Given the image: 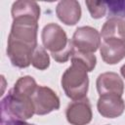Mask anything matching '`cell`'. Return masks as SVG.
I'll return each instance as SVG.
<instances>
[{
	"instance_id": "6da1fadb",
	"label": "cell",
	"mask_w": 125,
	"mask_h": 125,
	"mask_svg": "<svg viewBox=\"0 0 125 125\" xmlns=\"http://www.w3.org/2000/svg\"><path fill=\"white\" fill-rule=\"evenodd\" d=\"M38 20L33 17L13 19L8 37L7 55L11 62L18 67H27L31 63L32 54L37 47Z\"/></svg>"
},
{
	"instance_id": "7a4b0ae2",
	"label": "cell",
	"mask_w": 125,
	"mask_h": 125,
	"mask_svg": "<svg viewBox=\"0 0 125 125\" xmlns=\"http://www.w3.org/2000/svg\"><path fill=\"white\" fill-rule=\"evenodd\" d=\"M41 37L44 47L51 52L52 57L58 62H65L72 57L75 47L59 24L51 22L45 25Z\"/></svg>"
},
{
	"instance_id": "3957f363",
	"label": "cell",
	"mask_w": 125,
	"mask_h": 125,
	"mask_svg": "<svg viewBox=\"0 0 125 125\" xmlns=\"http://www.w3.org/2000/svg\"><path fill=\"white\" fill-rule=\"evenodd\" d=\"M35 113L31 96L11 89L1 101V121L26 120Z\"/></svg>"
},
{
	"instance_id": "277c9868",
	"label": "cell",
	"mask_w": 125,
	"mask_h": 125,
	"mask_svg": "<svg viewBox=\"0 0 125 125\" xmlns=\"http://www.w3.org/2000/svg\"><path fill=\"white\" fill-rule=\"evenodd\" d=\"M88 69L80 62L71 59V65L62 76V87L66 96L74 101L85 98L88 86Z\"/></svg>"
},
{
	"instance_id": "5b68a950",
	"label": "cell",
	"mask_w": 125,
	"mask_h": 125,
	"mask_svg": "<svg viewBox=\"0 0 125 125\" xmlns=\"http://www.w3.org/2000/svg\"><path fill=\"white\" fill-rule=\"evenodd\" d=\"M31 99L35 113L38 115H44L60 108L59 97L52 89L46 86H37Z\"/></svg>"
},
{
	"instance_id": "8992f818",
	"label": "cell",
	"mask_w": 125,
	"mask_h": 125,
	"mask_svg": "<svg viewBox=\"0 0 125 125\" xmlns=\"http://www.w3.org/2000/svg\"><path fill=\"white\" fill-rule=\"evenodd\" d=\"M71 41L75 50L93 54L101 46V34L94 27L81 26L75 30Z\"/></svg>"
},
{
	"instance_id": "52a82bcc",
	"label": "cell",
	"mask_w": 125,
	"mask_h": 125,
	"mask_svg": "<svg viewBox=\"0 0 125 125\" xmlns=\"http://www.w3.org/2000/svg\"><path fill=\"white\" fill-rule=\"evenodd\" d=\"M66 119L71 125H86L91 122L93 114L89 100L83 98L70 103L65 111Z\"/></svg>"
},
{
	"instance_id": "ba28073f",
	"label": "cell",
	"mask_w": 125,
	"mask_h": 125,
	"mask_svg": "<svg viewBox=\"0 0 125 125\" xmlns=\"http://www.w3.org/2000/svg\"><path fill=\"white\" fill-rule=\"evenodd\" d=\"M97 107L102 116L106 118H115L123 113L125 109V103L119 95L106 94L100 96Z\"/></svg>"
},
{
	"instance_id": "9c48e42d",
	"label": "cell",
	"mask_w": 125,
	"mask_h": 125,
	"mask_svg": "<svg viewBox=\"0 0 125 125\" xmlns=\"http://www.w3.org/2000/svg\"><path fill=\"white\" fill-rule=\"evenodd\" d=\"M100 53L104 62L114 64L125 58V41L119 39H104L100 46Z\"/></svg>"
},
{
	"instance_id": "30bf717a",
	"label": "cell",
	"mask_w": 125,
	"mask_h": 125,
	"mask_svg": "<svg viewBox=\"0 0 125 125\" xmlns=\"http://www.w3.org/2000/svg\"><path fill=\"white\" fill-rule=\"evenodd\" d=\"M97 90L100 96L106 94H115L122 96L124 84L117 73L104 72L99 75L97 79Z\"/></svg>"
},
{
	"instance_id": "8fae6325",
	"label": "cell",
	"mask_w": 125,
	"mask_h": 125,
	"mask_svg": "<svg viewBox=\"0 0 125 125\" xmlns=\"http://www.w3.org/2000/svg\"><path fill=\"white\" fill-rule=\"evenodd\" d=\"M56 14L63 23L74 25L81 18V7L75 0H63L57 5Z\"/></svg>"
},
{
	"instance_id": "7c38bea8",
	"label": "cell",
	"mask_w": 125,
	"mask_h": 125,
	"mask_svg": "<svg viewBox=\"0 0 125 125\" xmlns=\"http://www.w3.org/2000/svg\"><path fill=\"white\" fill-rule=\"evenodd\" d=\"M101 36L104 39H119L125 41V21L117 18H109L102 27Z\"/></svg>"
},
{
	"instance_id": "4fadbf2b",
	"label": "cell",
	"mask_w": 125,
	"mask_h": 125,
	"mask_svg": "<svg viewBox=\"0 0 125 125\" xmlns=\"http://www.w3.org/2000/svg\"><path fill=\"white\" fill-rule=\"evenodd\" d=\"M12 17H33L39 20L40 7L34 1H16L12 6Z\"/></svg>"
},
{
	"instance_id": "5bb4252c",
	"label": "cell",
	"mask_w": 125,
	"mask_h": 125,
	"mask_svg": "<svg viewBox=\"0 0 125 125\" xmlns=\"http://www.w3.org/2000/svg\"><path fill=\"white\" fill-rule=\"evenodd\" d=\"M31 64L40 70L46 69L50 64V58L43 47L37 46L31 57Z\"/></svg>"
},
{
	"instance_id": "9a60e30c",
	"label": "cell",
	"mask_w": 125,
	"mask_h": 125,
	"mask_svg": "<svg viewBox=\"0 0 125 125\" xmlns=\"http://www.w3.org/2000/svg\"><path fill=\"white\" fill-rule=\"evenodd\" d=\"M36 88H37L36 82L31 76H23V77H21L16 82L13 89L20 93L32 96Z\"/></svg>"
},
{
	"instance_id": "2e32d148",
	"label": "cell",
	"mask_w": 125,
	"mask_h": 125,
	"mask_svg": "<svg viewBox=\"0 0 125 125\" xmlns=\"http://www.w3.org/2000/svg\"><path fill=\"white\" fill-rule=\"evenodd\" d=\"M107 14L110 18H117L125 20V0L122 1H108L105 2Z\"/></svg>"
},
{
	"instance_id": "e0dca14e",
	"label": "cell",
	"mask_w": 125,
	"mask_h": 125,
	"mask_svg": "<svg viewBox=\"0 0 125 125\" xmlns=\"http://www.w3.org/2000/svg\"><path fill=\"white\" fill-rule=\"evenodd\" d=\"M71 59L73 60H76L78 62H80L81 63H83L88 71H92L96 65V62H97V59L95 57V55H93L92 53H86V52H81V51H78V50H75Z\"/></svg>"
},
{
	"instance_id": "ac0fdd59",
	"label": "cell",
	"mask_w": 125,
	"mask_h": 125,
	"mask_svg": "<svg viewBox=\"0 0 125 125\" xmlns=\"http://www.w3.org/2000/svg\"><path fill=\"white\" fill-rule=\"evenodd\" d=\"M86 5L93 19H101L106 13V4L104 1H86Z\"/></svg>"
},
{
	"instance_id": "d6986e66",
	"label": "cell",
	"mask_w": 125,
	"mask_h": 125,
	"mask_svg": "<svg viewBox=\"0 0 125 125\" xmlns=\"http://www.w3.org/2000/svg\"><path fill=\"white\" fill-rule=\"evenodd\" d=\"M120 71H121V74H122V76L125 78V64H123V65H122V67H121Z\"/></svg>"
},
{
	"instance_id": "ffe728a7",
	"label": "cell",
	"mask_w": 125,
	"mask_h": 125,
	"mask_svg": "<svg viewBox=\"0 0 125 125\" xmlns=\"http://www.w3.org/2000/svg\"><path fill=\"white\" fill-rule=\"evenodd\" d=\"M1 125H11V124H7V123H2Z\"/></svg>"
}]
</instances>
